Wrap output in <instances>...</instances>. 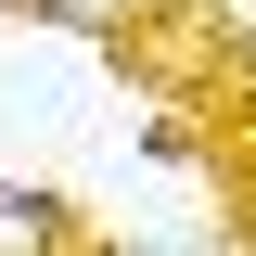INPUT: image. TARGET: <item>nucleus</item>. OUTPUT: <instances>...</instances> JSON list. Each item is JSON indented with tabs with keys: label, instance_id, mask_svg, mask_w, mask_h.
Instances as JSON below:
<instances>
[{
	"label": "nucleus",
	"instance_id": "2",
	"mask_svg": "<svg viewBox=\"0 0 256 256\" xmlns=\"http://www.w3.org/2000/svg\"><path fill=\"white\" fill-rule=\"evenodd\" d=\"M0 13H26V26H77V38H102V52H128L141 26H166V13H192V0H0Z\"/></svg>",
	"mask_w": 256,
	"mask_h": 256
},
{
	"label": "nucleus",
	"instance_id": "1",
	"mask_svg": "<svg viewBox=\"0 0 256 256\" xmlns=\"http://www.w3.org/2000/svg\"><path fill=\"white\" fill-rule=\"evenodd\" d=\"M0 256H128V244H102L52 180H0Z\"/></svg>",
	"mask_w": 256,
	"mask_h": 256
}]
</instances>
